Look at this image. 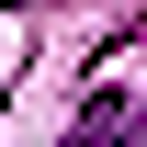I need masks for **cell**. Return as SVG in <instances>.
I'll return each instance as SVG.
<instances>
[{
  "label": "cell",
  "instance_id": "obj_1",
  "mask_svg": "<svg viewBox=\"0 0 147 147\" xmlns=\"http://www.w3.org/2000/svg\"><path fill=\"white\" fill-rule=\"evenodd\" d=\"M57 147H136V102H125V91H91V102H79V125L57 136Z\"/></svg>",
  "mask_w": 147,
  "mask_h": 147
}]
</instances>
